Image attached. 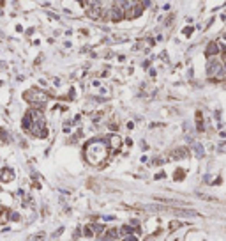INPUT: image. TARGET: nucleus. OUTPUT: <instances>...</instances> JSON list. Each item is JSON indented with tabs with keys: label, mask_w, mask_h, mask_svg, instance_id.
Here are the masks:
<instances>
[{
	"label": "nucleus",
	"mask_w": 226,
	"mask_h": 241,
	"mask_svg": "<svg viewBox=\"0 0 226 241\" xmlns=\"http://www.w3.org/2000/svg\"><path fill=\"white\" fill-rule=\"evenodd\" d=\"M87 16H88L90 20H97L99 16H103V11H101L99 6H92V7L87 11Z\"/></svg>",
	"instance_id": "5"
},
{
	"label": "nucleus",
	"mask_w": 226,
	"mask_h": 241,
	"mask_svg": "<svg viewBox=\"0 0 226 241\" xmlns=\"http://www.w3.org/2000/svg\"><path fill=\"white\" fill-rule=\"evenodd\" d=\"M164 176H166L164 172H159V174H157V176H155V179H161V177H164Z\"/></svg>",
	"instance_id": "24"
},
{
	"label": "nucleus",
	"mask_w": 226,
	"mask_h": 241,
	"mask_svg": "<svg viewBox=\"0 0 226 241\" xmlns=\"http://www.w3.org/2000/svg\"><path fill=\"white\" fill-rule=\"evenodd\" d=\"M175 156H177V158H186V156H187V149L178 147V149L175 151Z\"/></svg>",
	"instance_id": "11"
},
{
	"label": "nucleus",
	"mask_w": 226,
	"mask_h": 241,
	"mask_svg": "<svg viewBox=\"0 0 226 241\" xmlns=\"http://www.w3.org/2000/svg\"><path fill=\"white\" fill-rule=\"evenodd\" d=\"M99 241H110V238H106V236H104V238H101Z\"/></svg>",
	"instance_id": "28"
},
{
	"label": "nucleus",
	"mask_w": 226,
	"mask_h": 241,
	"mask_svg": "<svg viewBox=\"0 0 226 241\" xmlns=\"http://www.w3.org/2000/svg\"><path fill=\"white\" fill-rule=\"evenodd\" d=\"M108 16H110V20L111 21H120L122 18H124V11H122V7H119V6H113L110 11H108Z\"/></svg>",
	"instance_id": "2"
},
{
	"label": "nucleus",
	"mask_w": 226,
	"mask_h": 241,
	"mask_svg": "<svg viewBox=\"0 0 226 241\" xmlns=\"http://www.w3.org/2000/svg\"><path fill=\"white\" fill-rule=\"evenodd\" d=\"M140 4L143 9H147V7H150V0H140Z\"/></svg>",
	"instance_id": "18"
},
{
	"label": "nucleus",
	"mask_w": 226,
	"mask_h": 241,
	"mask_svg": "<svg viewBox=\"0 0 226 241\" xmlns=\"http://www.w3.org/2000/svg\"><path fill=\"white\" fill-rule=\"evenodd\" d=\"M14 179V172H12V168H2L0 170V181L2 183H9V181H12Z\"/></svg>",
	"instance_id": "4"
},
{
	"label": "nucleus",
	"mask_w": 226,
	"mask_h": 241,
	"mask_svg": "<svg viewBox=\"0 0 226 241\" xmlns=\"http://www.w3.org/2000/svg\"><path fill=\"white\" fill-rule=\"evenodd\" d=\"M193 151H194V154H196V158H203L205 156V147H203L200 142H196V144H193Z\"/></svg>",
	"instance_id": "9"
},
{
	"label": "nucleus",
	"mask_w": 226,
	"mask_h": 241,
	"mask_svg": "<svg viewBox=\"0 0 226 241\" xmlns=\"http://www.w3.org/2000/svg\"><path fill=\"white\" fill-rule=\"evenodd\" d=\"M34 241H44V234H37V236H34Z\"/></svg>",
	"instance_id": "20"
},
{
	"label": "nucleus",
	"mask_w": 226,
	"mask_h": 241,
	"mask_svg": "<svg viewBox=\"0 0 226 241\" xmlns=\"http://www.w3.org/2000/svg\"><path fill=\"white\" fill-rule=\"evenodd\" d=\"M221 20H223V21H226V13H223V14H221Z\"/></svg>",
	"instance_id": "26"
},
{
	"label": "nucleus",
	"mask_w": 226,
	"mask_h": 241,
	"mask_svg": "<svg viewBox=\"0 0 226 241\" xmlns=\"http://www.w3.org/2000/svg\"><path fill=\"white\" fill-rule=\"evenodd\" d=\"M106 238H110V239H117V238H119V231H117V229H111V231H108Z\"/></svg>",
	"instance_id": "12"
},
{
	"label": "nucleus",
	"mask_w": 226,
	"mask_h": 241,
	"mask_svg": "<svg viewBox=\"0 0 226 241\" xmlns=\"http://www.w3.org/2000/svg\"><path fill=\"white\" fill-rule=\"evenodd\" d=\"M94 229H96L97 232H101V231H103V225H94Z\"/></svg>",
	"instance_id": "25"
},
{
	"label": "nucleus",
	"mask_w": 226,
	"mask_h": 241,
	"mask_svg": "<svg viewBox=\"0 0 226 241\" xmlns=\"http://www.w3.org/2000/svg\"><path fill=\"white\" fill-rule=\"evenodd\" d=\"M143 11H145V9H143V7H141V4L138 2L136 6H134V7L127 13V16H129V18H140V16L143 14Z\"/></svg>",
	"instance_id": "6"
},
{
	"label": "nucleus",
	"mask_w": 226,
	"mask_h": 241,
	"mask_svg": "<svg viewBox=\"0 0 226 241\" xmlns=\"http://www.w3.org/2000/svg\"><path fill=\"white\" fill-rule=\"evenodd\" d=\"M90 236H92V229L87 227V229H85V238H90Z\"/></svg>",
	"instance_id": "21"
},
{
	"label": "nucleus",
	"mask_w": 226,
	"mask_h": 241,
	"mask_svg": "<svg viewBox=\"0 0 226 241\" xmlns=\"http://www.w3.org/2000/svg\"><path fill=\"white\" fill-rule=\"evenodd\" d=\"M122 241H138V238L136 236H134V234H129V236H125Z\"/></svg>",
	"instance_id": "16"
},
{
	"label": "nucleus",
	"mask_w": 226,
	"mask_h": 241,
	"mask_svg": "<svg viewBox=\"0 0 226 241\" xmlns=\"http://www.w3.org/2000/svg\"><path fill=\"white\" fill-rule=\"evenodd\" d=\"M78 2H80V4H83V0H78Z\"/></svg>",
	"instance_id": "29"
},
{
	"label": "nucleus",
	"mask_w": 226,
	"mask_h": 241,
	"mask_svg": "<svg viewBox=\"0 0 226 241\" xmlns=\"http://www.w3.org/2000/svg\"><path fill=\"white\" fill-rule=\"evenodd\" d=\"M219 50H221V45H219V43H216V41H212V43H209L207 48H205V57H207V59H212L214 55L219 53Z\"/></svg>",
	"instance_id": "3"
},
{
	"label": "nucleus",
	"mask_w": 226,
	"mask_h": 241,
	"mask_svg": "<svg viewBox=\"0 0 226 241\" xmlns=\"http://www.w3.org/2000/svg\"><path fill=\"white\" fill-rule=\"evenodd\" d=\"M85 156L87 161L92 163V165H101L103 160L106 158V144L99 138L94 140H88L85 145Z\"/></svg>",
	"instance_id": "1"
},
{
	"label": "nucleus",
	"mask_w": 226,
	"mask_h": 241,
	"mask_svg": "<svg viewBox=\"0 0 226 241\" xmlns=\"http://www.w3.org/2000/svg\"><path fill=\"white\" fill-rule=\"evenodd\" d=\"M196 124H198V131H203V117H201V112H196Z\"/></svg>",
	"instance_id": "10"
},
{
	"label": "nucleus",
	"mask_w": 226,
	"mask_h": 241,
	"mask_svg": "<svg viewBox=\"0 0 226 241\" xmlns=\"http://www.w3.org/2000/svg\"><path fill=\"white\" fill-rule=\"evenodd\" d=\"M223 37H224V39H226V32H224V36H223Z\"/></svg>",
	"instance_id": "30"
},
{
	"label": "nucleus",
	"mask_w": 226,
	"mask_h": 241,
	"mask_svg": "<svg viewBox=\"0 0 226 241\" xmlns=\"http://www.w3.org/2000/svg\"><path fill=\"white\" fill-rule=\"evenodd\" d=\"M175 216H186V218H191V216H200L196 211H191V209H175L173 211Z\"/></svg>",
	"instance_id": "7"
},
{
	"label": "nucleus",
	"mask_w": 226,
	"mask_h": 241,
	"mask_svg": "<svg viewBox=\"0 0 226 241\" xmlns=\"http://www.w3.org/2000/svg\"><path fill=\"white\" fill-rule=\"evenodd\" d=\"M32 122H34V121H32V114H30V112H27V114L23 115V119H21V128H23L25 131H28V129H30V126H32Z\"/></svg>",
	"instance_id": "8"
},
{
	"label": "nucleus",
	"mask_w": 226,
	"mask_h": 241,
	"mask_svg": "<svg viewBox=\"0 0 226 241\" xmlns=\"http://www.w3.org/2000/svg\"><path fill=\"white\" fill-rule=\"evenodd\" d=\"M193 32H194V29H193V27H186V29H184V36H186V37L193 36Z\"/></svg>",
	"instance_id": "15"
},
{
	"label": "nucleus",
	"mask_w": 226,
	"mask_h": 241,
	"mask_svg": "<svg viewBox=\"0 0 226 241\" xmlns=\"http://www.w3.org/2000/svg\"><path fill=\"white\" fill-rule=\"evenodd\" d=\"M0 137H2V140H4V142H9V133H6L4 129L0 131Z\"/></svg>",
	"instance_id": "17"
},
{
	"label": "nucleus",
	"mask_w": 226,
	"mask_h": 241,
	"mask_svg": "<svg viewBox=\"0 0 226 241\" xmlns=\"http://www.w3.org/2000/svg\"><path fill=\"white\" fill-rule=\"evenodd\" d=\"M11 220H12V222L19 220V214H18V213H12V214H11Z\"/></svg>",
	"instance_id": "22"
},
{
	"label": "nucleus",
	"mask_w": 226,
	"mask_h": 241,
	"mask_svg": "<svg viewBox=\"0 0 226 241\" xmlns=\"http://www.w3.org/2000/svg\"><path fill=\"white\" fill-rule=\"evenodd\" d=\"M6 6V0H0V7H4Z\"/></svg>",
	"instance_id": "27"
},
{
	"label": "nucleus",
	"mask_w": 226,
	"mask_h": 241,
	"mask_svg": "<svg viewBox=\"0 0 226 241\" xmlns=\"http://www.w3.org/2000/svg\"><path fill=\"white\" fill-rule=\"evenodd\" d=\"M110 142H111V145H119V144H120V138L115 137V135H111V137H110Z\"/></svg>",
	"instance_id": "14"
},
{
	"label": "nucleus",
	"mask_w": 226,
	"mask_h": 241,
	"mask_svg": "<svg viewBox=\"0 0 226 241\" xmlns=\"http://www.w3.org/2000/svg\"><path fill=\"white\" fill-rule=\"evenodd\" d=\"M184 176H186V174H184V170H182V168L175 170V174H173V177H175V179H184Z\"/></svg>",
	"instance_id": "13"
},
{
	"label": "nucleus",
	"mask_w": 226,
	"mask_h": 241,
	"mask_svg": "<svg viewBox=\"0 0 226 241\" xmlns=\"http://www.w3.org/2000/svg\"><path fill=\"white\" fill-rule=\"evenodd\" d=\"M80 234H81V231H80V229H76V231H74V239H78V238H80Z\"/></svg>",
	"instance_id": "23"
},
{
	"label": "nucleus",
	"mask_w": 226,
	"mask_h": 241,
	"mask_svg": "<svg viewBox=\"0 0 226 241\" xmlns=\"http://www.w3.org/2000/svg\"><path fill=\"white\" fill-rule=\"evenodd\" d=\"M62 232H64V227H60V229H58V231H55V232H53V236H51V238H58V236H60V234H62Z\"/></svg>",
	"instance_id": "19"
}]
</instances>
